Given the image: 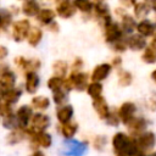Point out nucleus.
<instances>
[{
    "mask_svg": "<svg viewBox=\"0 0 156 156\" xmlns=\"http://www.w3.org/2000/svg\"><path fill=\"white\" fill-rule=\"evenodd\" d=\"M30 23L28 20H18L12 26V38L15 41H22L28 37V33L30 30Z\"/></svg>",
    "mask_w": 156,
    "mask_h": 156,
    "instance_id": "nucleus-1",
    "label": "nucleus"
},
{
    "mask_svg": "<svg viewBox=\"0 0 156 156\" xmlns=\"http://www.w3.org/2000/svg\"><path fill=\"white\" fill-rule=\"evenodd\" d=\"M134 140H135V144H136V146H138V149L141 154V152H145V151H147V150H150L155 146L156 136H155L154 133L146 132V133H143V134L138 135V138L134 139Z\"/></svg>",
    "mask_w": 156,
    "mask_h": 156,
    "instance_id": "nucleus-2",
    "label": "nucleus"
},
{
    "mask_svg": "<svg viewBox=\"0 0 156 156\" xmlns=\"http://www.w3.org/2000/svg\"><path fill=\"white\" fill-rule=\"evenodd\" d=\"M49 124H50L49 116H46L44 113H35L32 118L30 128H29L28 132H30V133H41L49 127Z\"/></svg>",
    "mask_w": 156,
    "mask_h": 156,
    "instance_id": "nucleus-3",
    "label": "nucleus"
},
{
    "mask_svg": "<svg viewBox=\"0 0 156 156\" xmlns=\"http://www.w3.org/2000/svg\"><path fill=\"white\" fill-rule=\"evenodd\" d=\"M122 33H123L122 28L116 22H111V23H108V24L105 26L104 34H105V40L107 43L115 44V43L119 41L121 38H122Z\"/></svg>",
    "mask_w": 156,
    "mask_h": 156,
    "instance_id": "nucleus-4",
    "label": "nucleus"
},
{
    "mask_svg": "<svg viewBox=\"0 0 156 156\" xmlns=\"http://www.w3.org/2000/svg\"><path fill=\"white\" fill-rule=\"evenodd\" d=\"M135 111H136L135 105L133 102H130V101H127V102H124V104L121 105V107H119V110H118L117 113H118V117L122 121V123H124V124L128 126V123L134 118Z\"/></svg>",
    "mask_w": 156,
    "mask_h": 156,
    "instance_id": "nucleus-5",
    "label": "nucleus"
},
{
    "mask_svg": "<svg viewBox=\"0 0 156 156\" xmlns=\"http://www.w3.org/2000/svg\"><path fill=\"white\" fill-rule=\"evenodd\" d=\"M33 110L30 106L28 105H22L17 112H16V117H17V121L20 123V127L21 128H26L28 127L29 122H32V118H33Z\"/></svg>",
    "mask_w": 156,
    "mask_h": 156,
    "instance_id": "nucleus-6",
    "label": "nucleus"
},
{
    "mask_svg": "<svg viewBox=\"0 0 156 156\" xmlns=\"http://www.w3.org/2000/svg\"><path fill=\"white\" fill-rule=\"evenodd\" d=\"M30 136V140H32V144L34 146H40V147H50L51 143H52V139H51V135L49 133H45V132H41V133H30V132H27Z\"/></svg>",
    "mask_w": 156,
    "mask_h": 156,
    "instance_id": "nucleus-7",
    "label": "nucleus"
},
{
    "mask_svg": "<svg viewBox=\"0 0 156 156\" xmlns=\"http://www.w3.org/2000/svg\"><path fill=\"white\" fill-rule=\"evenodd\" d=\"M133 139H130L127 134L119 132V133H116L112 138V146H113V150L116 154H119L122 152L130 143H132Z\"/></svg>",
    "mask_w": 156,
    "mask_h": 156,
    "instance_id": "nucleus-8",
    "label": "nucleus"
},
{
    "mask_svg": "<svg viewBox=\"0 0 156 156\" xmlns=\"http://www.w3.org/2000/svg\"><path fill=\"white\" fill-rule=\"evenodd\" d=\"M69 77L73 80V87L76 90L78 91H83L85 89H88V80H89V76L85 72H78V73H71Z\"/></svg>",
    "mask_w": 156,
    "mask_h": 156,
    "instance_id": "nucleus-9",
    "label": "nucleus"
},
{
    "mask_svg": "<svg viewBox=\"0 0 156 156\" xmlns=\"http://www.w3.org/2000/svg\"><path fill=\"white\" fill-rule=\"evenodd\" d=\"M77 9L73 2L69 1H60L56 6V13L62 18H69L76 13Z\"/></svg>",
    "mask_w": 156,
    "mask_h": 156,
    "instance_id": "nucleus-10",
    "label": "nucleus"
},
{
    "mask_svg": "<svg viewBox=\"0 0 156 156\" xmlns=\"http://www.w3.org/2000/svg\"><path fill=\"white\" fill-rule=\"evenodd\" d=\"M111 65L110 63H101V65H98L94 69H93V73H91V79L93 82H96V83H100L101 80L106 79L107 76L110 74L111 72Z\"/></svg>",
    "mask_w": 156,
    "mask_h": 156,
    "instance_id": "nucleus-11",
    "label": "nucleus"
},
{
    "mask_svg": "<svg viewBox=\"0 0 156 156\" xmlns=\"http://www.w3.org/2000/svg\"><path fill=\"white\" fill-rule=\"evenodd\" d=\"M94 11L96 13V16L104 22V26L111 23V16H110V11H108V6L105 2H95L94 4Z\"/></svg>",
    "mask_w": 156,
    "mask_h": 156,
    "instance_id": "nucleus-12",
    "label": "nucleus"
},
{
    "mask_svg": "<svg viewBox=\"0 0 156 156\" xmlns=\"http://www.w3.org/2000/svg\"><path fill=\"white\" fill-rule=\"evenodd\" d=\"M93 107H94L95 112L99 115L100 118L106 119V118L108 117V115H110V108H108V105H107L106 100H105L102 96H100V98L93 100Z\"/></svg>",
    "mask_w": 156,
    "mask_h": 156,
    "instance_id": "nucleus-13",
    "label": "nucleus"
},
{
    "mask_svg": "<svg viewBox=\"0 0 156 156\" xmlns=\"http://www.w3.org/2000/svg\"><path fill=\"white\" fill-rule=\"evenodd\" d=\"M16 84V76L12 71H4L0 74V87L2 90H11L15 88Z\"/></svg>",
    "mask_w": 156,
    "mask_h": 156,
    "instance_id": "nucleus-14",
    "label": "nucleus"
},
{
    "mask_svg": "<svg viewBox=\"0 0 156 156\" xmlns=\"http://www.w3.org/2000/svg\"><path fill=\"white\" fill-rule=\"evenodd\" d=\"M39 87V77L37 72H26V90L34 94Z\"/></svg>",
    "mask_w": 156,
    "mask_h": 156,
    "instance_id": "nucleus-15",
    "label": "nucleus"
},
{
    "mask_svg": "<svg viewBox=\"0 0 156 156\" xmlns=\"http://www.w3.org/2000/svg\"><path fill=\"white\" fill-rule=\"evenodd\" d=\"M127 45L129 49L138 51V50H141L146 46V40L140 34H133L127 39Z\"/></svg>",
    "mask_w": 156,
    "mask_h": 156,
    "instance_id": "nucleus-16",
    "label": "nucleus"
},
{
    "mask_svg": "<svg viewBox=\"0 0 156 156\" xmlns=\"http://www.w3.org/2000/svg\"><path fill=\"white\" fill-rule=\"evenodd\" d=\"M72 116H73V107L71 105L61 106L56 112V117L61 124H66V123L71 122Z\"/></svg>",
    "mask_w": 156,
    "mask_h": 156,
    "instance_id": "nucleus-17",
    "label": "nucleus"
},
{
    "mask_svg": "<svg viewBox=\"0 0 156 156\" xmlns=\"http://www.w3.org/2000/svg\"><path fill=\"white\" fill-rule=\"evenodd\" d=\"M147 126V122L145 118L143 117H134L129 123H128V128L132 133L134 134H140L143 130H145Z\"/></svg>",
    "mask_w": 156,
    "mask_h": 156,
    "instance_id": "nucleus-18",
    "label": "nucleus"
},
{
    "mask_svg": "<svg viewBox=\"0 0 156 156\" xmlns=\"http://www.w3.org/2000/svg\"><path fill=\"white\" fill-rule=\"evenodd\" d=\"M136 30H138V34H140L141 37H151L155 32V26L150 21L143 20L141 22L138 23Z\"/></svg>",
    "mask_w": 156,
    "mask_h": 156,
    "instance_id": "nucleus-19",
    "label": "nucleus"
},
{
    "mask_svg": "<svg viewBox=\"0 0 156 156\" xmlns=\"http://www.w3.org/2000/svg\"><path fill=\"white\" fill-rule=\"evenodd\" d=\"M141 60L146 63H155L156 62V39H154V41L145 48L144 54L141 56Z\"/></svg>",
    "mask_w": 156,
    "mask_h": 156,
    "instance_id": "nucleus-20",
    "label": "nucleus"
},
{
    "mask_svg": "<svg viewBox=\"0 0 156 156\" xmlns=\"http://www.w3.org/2000/svg\"><path fill=\"white\" fill-rule=\"evenodd\" d=\"M40 7H39V4L35 2V1H24L22 4V12L28 16V17H32V16H38V13L40 12Z\"/></svg>",
    "mask_w": 156,
    "mask_h": 156,
    "instance_id": "nucleus-21",
    "label": "nucleus"
},
{
    "mask_svg": "<svg viewBox=\"0 0 156 156\" xmlns=\"http://www.w3.org/2000/svg\"><path fill=\"white\" fill-rule=\"evenodd\" d=\"M55 16H56V12L52 9H41L37 16V20L43 24H51L54 22Z\"/></svg>",
    "mask_w": 156,
    "mask_h": 156,
    "instance_id": "nucleus-22",
    "label": "nucleus"
},
{
    "mask_svg": "<svg viewBox=\"0 0 156 156\" xmlns=\"http://www.w3.org/2000/svg\"><path fill=\"white\" fill-rule=\"evenodd\" d=\"M151 10V4L149 2H145V1H141V2H135L134 5V15L135 17L138 18H144L149 15Z\"/></svg>",
    "mask_w": 156,
    "mask_h": 156,
    "instance_id": "nucleus-23",
    "label": "nucleus"
},
{
    "mask_svg": "<svg viewBox=\"0 0 156 156\" xmlns=\"http://www.w3.org/2000/svg\"><path fill=\"white\" fill-rule=\"evenodd\" d=\"M43 38V30L38 27H32L29 33H28V37H27V41L29 43V45L32 46H37L40 40Z\"/></svg>",
    "mask_w": 156,
    "mask_h": 156,
    "instance_id": "nucleus-24",
    "label": "nucleus"
},
{
    "mask_svg": "<svg viewBox=\"0 0 156 156\" xmlns=\"http://www.w3.org/2000/svg\"><path fill=\"white\" fill-rule=\"evenodd\" d=\"M52 71H54L56 77L65 78V76H66V73L68 71V65L63 60H57V61H55L52 63Z\"/></svg>",
    "mask_w": 156,
    "mask_h": 156,
    "instance_id": "nucleus-25",
    "label": "nucleus"
},
{
    "mask_svg": "<svg viewBox=\"0 0 156 156\" xmlns=\"http://www.w3.org/2000/svg\"><path fill=\"white\" fill-rule=\"evenodd\" d=\"M21 94H22V91H21L20 89H17V88H13V89H11V90H6V91L4 93L2 101L6 102V104H9V105L15 104V102H17V100L20 99Z\"/></svg>",
    "mask_w": 156,
    "mask_h": 156,
    "instance_id": "nucleus-26",
    "label": "nucleus"
},
{
    "mask_svg": "<svg viewBox=\"0 0 156 156\" xmlns=\"http://www.w3.org/2000/svg\"><path fill=\"white\" fill-rule=\"evenodd\" d=\"M78 130V124L74 122H68L66 124L61 126V133L66 139H71L74 136V134Z\"/></svg>",
    "mask_w": 156,
    "mask_h": 156,
    "instance_id": "nucleus-27",
    "label": "nucleus"
},
{
    "mask_svg": "<svg viewBox=\"0 0 156 156\" xmlns=\"http://www.w3.org/2000/svg\"><path fill=\"white\" fill-rule=\"evenodd\" d=\"M26 132H24V128H18V129H15L12 130L9 135H7V141L10 144H16V143H20L24 139L26 136Z\"/></svg>",
    "mask_w": 156,
    "mask_h": 156,
    "instance_id": "nucleus-28",
    "label": "nucleus"
},
{
    "mask_svg": "<svg viewBox=\"0 0 156 156\" xmlns=\"http://www.w3.org/2000/svg\"><path fill=\"white\" fill-rule=\"evenodd\" d=\"M136 22L135 20L129 16V15H126L122 17V30L126 32V33H130L132 30H134L136 28Z\"/></svg>",
    "mask_w": 156,
    "mask_h": 156,
    "instance_id": "nucleus-29",
    "label": "nucleus"
},
{
    "mask_svg": "<svg viewBox=\"0 0 156 156\" xmlns=\"http://www.w3.org/2000/svg\"><path fill=\"white\" fill-rule=\"evenodd\" d=\"M63 82H65V78H61V77H56V76H52L51 78H49L48 80V88L55 93V91H58L63 88Z\"/></svg>",
    "mask_w": 156,
    "mask_h": 156,
    "instance_id": "nucleus-30",
    "label": "nucleus"
},
{
    "mask_svg": "<svg viewBox=\"0 0 156 156\" xmlns=\"http://www.w3.org/2000/svg\"><path fill=\"white\" fill-rule=\"evenodd\" d=\"M2 126H4L5 128L12 129V130L21 128V127H20V123H18V121H17V117H16L15 115H12V113H10V115L2 117Z\"/></svg>",
    "mask_w": 156,
    "mask_h": 156,
    "instance_id": "nucleus-31",
    "label": "nucleus"
},
{
    "mask_svg": "<svg viewBox=\"0 0 156 156\" xmlns=\"http://www.w3.org/2000/svg\"><path fill=\"white\" fill-rule=\"evenodd\" d=\"M32 106L37 110H46L50 106V101L46 96H34L32 99Z\"/></svg>",
    "mask_w": 156,
    "mask_h": 156,
    "instance_id": "nucleus-32",
    "label": "nucleus"
},
{
    "mask_svg": "<svg viewBox=\"0 0 156 156\" xmlns=\"http://www.w3.org/2000/svg\"><path fill=\"white\" fill-rule=\"evenodd\" d=\"M88 94L93 98V100L98 99L101 96V93H102V85L101 83H96V82H93L88 85V89H87Z\"/></svg>",
    "mask_w": 156,
    "mask_h": 156,
    "instance_id": "nucleus-33",
    "label": "nucleus"
},
{
    "mask_svg": "<svg viewBox=\"0 0 156 156\" xmlns=\"http://www.w3.org/2000/svg\"><path fill=\"white\" fill-rule=\"evenodd\" d=\"M132 74L128 71H119L118 73V84L121 87H128L132 83Z\"/></svg>",
    "mask_w": 156,
    "mask_h": 156,
    "instance_id": "nucleus-34",
    "label": "nucleus"
},
{
    "mask_svg": "<svg viewBox=\"0 0 156 156\" xmlns=\"http://www.w3.org/2000/svg\"><path fill=\"white\" fill-rule=\"evenodd\" d=\"M73 4L76 9L82 12H90L91 10H94V4L90 1H74Z\"/></svg>",
    "mask_w": 156,
    "mask_h": 156,
    "instance_id": "nucleus-35",
    "label": "nucleus"
},
{
    "mask_svg": "<svg viewBox=\"0 0 156 156\" xmlns=\"http://www.w3.org/2000/svg\"><path fill=\"white\" fill-rule=\"evenodd\" d=\"M52 98H54V101H55L56 105H62L67 100V94H66L65 90L61 89L58 91H55L54 95H52Z\"/></svg>",
    "mask_w": 156,
    "mask_h": 156,
    "instance_id": "nucleus-36",
    "label": "nucleus"
},
{
    "mask_svg": "<svg viewBox=\"0 0 156 156\" xmlns=\"http://www.w3.org/2000/svg\"><path fill=\"white\" fill-rule=\"evenodd\" d=\"M11 22V15L7 11H0V28H6Z\"/></svg>",
    "mask_w": 156,
    "mask_h": 156,
    "instance_id": "nucleus-37",
    "label": "nucleus"
},
{
    "mask_svg": "<svg viewBox=\"0 0 156 156\" xmlns=\"http://www.w3.org/2000/svg\"><path fill=\"white\" fill-rule=\"evenodd\" d=\"M119 121H121V119H119V117H118V113H116V112H110L108 117L106 118V122H107V124H110V126H113V127L118 126Z\"/></svg>",
    "mask_w": 156,
    "mask_h": 156,
    "instance_id": "nucleus-38",
    "label": "nucleus"
},
{
    "mask_svg": "<svg viewBox=\"0 0 156 156\" xmlns=\"http://www.w3.org/2000/svg\"><path fill=\"white\" fill-rule=\"evenodd\" d=\"M15 63L17 67L22 68V69H27V66H28V60L24 58L23 56H17L15 58Z\"/></svg>",
    "mask_w": 156,
    "mask_h": 156,
    "instance_id": "nucleus-39",
    "label": "nucleus"
},
{
    "mask_svg": "<svg viewBox=\"0 0 156 156\" xmlns=\"http://www.w3.org/2000/svg\"><path fill=\"white\" fill-rule=\"evenodd\" d=\"M127 40H119V41H117V43H115L113 44V50L115 51H119V52H122V51H124L126 49H127Z\"/></svg>",
    "mask_w": 156,
    "mask_h": 156,
    "instance_id": "nucleus-40",
    "label": "nucleus"
},
{
    "mask_svg": "<svg viewBox=\"0 0 156 156\" xmlns=\"http://www.w3.org/2000/svg\"><path fill=\"white\" fill-rule=\"evenodd\" d=\"M105 144H106L105 136H96L95 140H94V146H95V149H98V150H102L104 146H105Z\"/></svg>",
    "mask_w": 156,
    "mask_h": 156,
    "instance_id": "nucleus-41",
    "label": "nucleus"
},
{
    "mask_svg": "<svg viewBox=\"0 0 156 156\" xmlns=\"http://www.w3.org/2000/svg\"><path fill=\"white\" fill-rule=\"evenodd\" d=\"M83 67V61L80 60V58H76L74 60V62H73V65H72V71H71V73H78V72H80L79 69Z\"/></svg>",
    "mask_w": 156,
    "mask_h": 156,
    "instance_id": "nucleus-42",
    "label": "nucleus"
},
{
    "mask_svg": "<svg viewBox=\"0 0 156 156\" xmlns=\"http://www.w3.org/2000/svg\"><path fill=\"white\" fill-rule=\"evenodd\" d=\"M7 54H9L7 48L4 46V45H0V60H4L7 56Z\"/></svg>",
    "mask_w": 156,
    "mask_h": 156,
    "instance_id": "nucleus-43",
    "label": "nucleus"
},
{
    "mask_svg": "<svg viewBox=\"0 0 156 156\" xmlns=\"http://www.w3.org/2000/svg\"><path fill=\"white\" fill-rule=\"evenodd\" d=\"M49 28H50V30H51V32H57V30H58V28H60V26H58L56 22H52L51 24H49Z\"/></svg>",
    "mask_w": 156,
    "mask_h": 156,
    "instance_id": "nucleus-44",
    "label": "nucleus"
},
{
    "mask_svg": "<svg viewBox=\"0 0 156 156\" xmlns=\"http://www.w3.org/2000/svg\"><path fill=\"white\" fill-rule=\"evenodd\" d=\"M122 65V60L119 57H115L113 61H112V65L111 66H115V67H119Z\"/></svg>",
    "mask_w": 156,
    "mask_h": 156,
    "instance_id": "nucleus-45",
    "label": "nucleus"
},
{
    "mask_svg": "<svg viewBox=\"0 0 156 156\" xmlns=\"http://www.w3.org/2000/svg\"><path fill=\"white\" fill-rule=\"evenodd\" d=\"M30 156H45V155H44V152H43V151L37 150V151H34V152H33Z\"/></svg>",
    "mask_w": 156,
    "mask_h": 156,
    "instance_id": "nucleus-46",
    "label": "nucleus"
},
{
    "mask_svg": "<svg viewBox=\"0 0 156 156\" xmlns=\"http://www.w3.org/2000/svg\"><path fill=\"white\" fill-rule=\"evenodd\" d=\"M151 78H152V80L156 83V69H155V71L151 73Z\"/></svg>",
    "mask_w": 156,
    "mask_h": 156,
    "instance_id": "nucleus-47",
    "label": "nucleus"
},
{
    "mask_svg": "<svg viewBox=\"0 0 156 156\" xmlns=\"http://www.w3.org/2000/svg\"><path fill=\"white\" fill-rule=\"evenodd\" d=\"M151 7H152V10H155V11H156V1H154V2L151 4Z\"/></svg>",
    "mask_w": 156,
    "mask_h": 156,
    "instance_id": "nucleus-48",
    "label": "nucleus"
},
{
    "mask_svg": "<svg viewBox=\"0 0 156 156\" xmlns=\"http://www.w3.org/2000/svg\"><path fill=\"white\" fill-rule=\"evenodd\" d=\"M150 156H156V152H154V154H151Z\"/></svg>",
    "mask_w": 156,
    "mask_h": 156,
    "instance_id": "nucleus-49",
    "label": "nucleus"
},
{
    "mask_svg": "<svg viewBox=\"0 0 156 156\" xmlns=\"http://www.w3.org/2000/svg\"><path fill=\"white\" fill-rule=\"evenodd\" d=\"M140 156H144V155H143V154H141V155H140Z\"/></svg>",
    "mask_w": 156,
    "mask_h": 156,
    "instance_id": "nucleus-50",
    "label": "nucleus"
}]
</instances>
